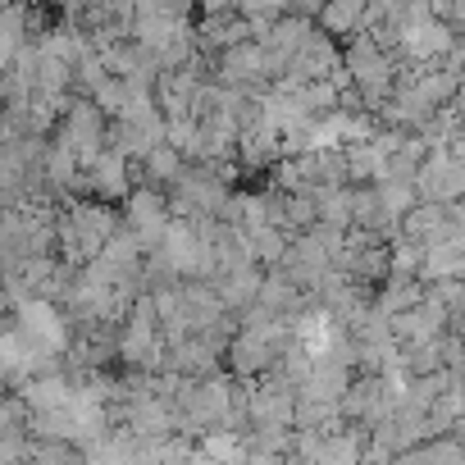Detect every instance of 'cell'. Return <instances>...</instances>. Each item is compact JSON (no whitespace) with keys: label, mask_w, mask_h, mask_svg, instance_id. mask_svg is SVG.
Masks as SVG:
<instances>
[{"label":"cell","mask_w":465,"mask_h":465,"mask_svg":"<svg viewBox=\"0 0 465 465\" xmlns=\"http://www.w3.org/2000/svg\"><path fill=\"white\" fill-rule=\"evenodd\" d=\"M415 196L438 201V205L460 201L465 196V155L451 151V146H438L433 155H424L420 169H415Z\"/></svg>","instance_id":"cell-1"},{"label":"cell","mask_w":465,"mask_h":465,"mask_svg":"<svg viewBox=\"0 0 465 465\" xmlns=\"http://www.w3.org/2000/svg\"><path fill=\"white\" fill-rule=\"evenodd\" d=\"M128 223H133V238H137L142 247L160 242V238H164V201H160L155 192H137Z\"/></svg>","instance_id":"cell-2"},{"label":"cell","mask_w":465,"mask_h":465,"mask_svg":"<svg viewBox=\"0 0 465 465\" xmlns=\"http://www.w3.org/2000/svg\"><path fill=\"white\" fill-rule=\"evenodd\" d=\"M119 169H124V160L110 151V155L96 164V178H92V183H96L101 192H124V178H119Z\"/></svg>","instance_id":"cell-3"},{"label":"cell","mask_w":465,"mask_h":465,"mask_svg":"<svg viewBox=\"0 0 465 465\" xmlns=\"http://www.w3.org/2000/svg\"><path fill=\"white\" fill-rule=\"evenodd\" d=\"M201 5H205V10H210V15H223V10H228V5H238V0H201Z\"/></svg>","instance_id":"cell-4"}]
</instances>
